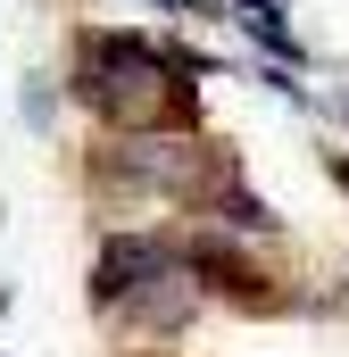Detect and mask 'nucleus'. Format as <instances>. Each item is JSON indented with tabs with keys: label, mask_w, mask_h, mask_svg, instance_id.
I'll return each mask as SVG.
<instances>
[{
	"label": "nucleus",
	"mask_w": 349,
	"mask_h": 357,
	"mask_svg": "<svg viewBox=\"0 0 349 357\" xmlns=\"http://www.w3.org/2000/svg\"><path fill=\"white\" fill-rule=\"evenodd\" d=\"M191 266L208 274V291H225V299H258V307H266V274L258 266H242V258H225V250H208V241L191 250Z\"/></svg>",
	"instance_id": "nucleus-2"
},
{
	"label": "nucleus",
	"mask_w": 349,
	"mask_h": 357,
	"mask_svg": "<svg viewBox=\"0 0 349 357\" xmlns=\"http://www.w3.org/2000/svg\"><path fill=\"white\" fill-rule=\"evenodd\" d=\"M158 266H167L158 241H108V250H100V299H133V291H142L133 274H158Z\"/></svg>",
	"instance_id": "nucleus-1"
}]
</instances>
